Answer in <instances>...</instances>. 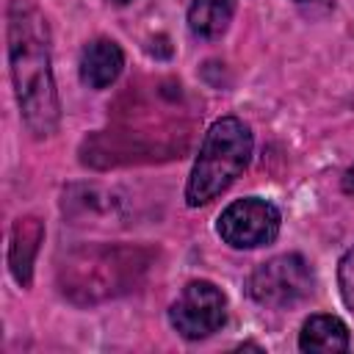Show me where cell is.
<instances>
[{
	"label": "cell",
	"mask_w": 354,
	"mask_h": 354,
	"mask_svg": "<svg viewBox=\"0 0 354 354\" xmlns=\"http://www.w3.org/2000/svg\"><path fill=\"white\" fill-rule=\"evenodd\" d=\"M299 348L315 354H337L348 348V326L337 315H310L299 332Z\"/></svg>",
	"instance_id": "cell-8"
},
{
	"label": "cell",
	"mask_w": 354,
	"mask_h": 354,
	"mask_svg": "<svg viewBox=\"0 0 354 354\" xmlns=\"http://www.w3.org/2000/svg\"><path fill=\"white\" fill-rule=\"evenodd\" d=\"M227 318V299L221 288L207 279H194L169 307V324L185 340H202L221 329Z\"/></svg>",
	"instance_id": "cell-5"
},
{
	"label": "cell",
	"mask_w": 354,
	"mask_h": 354,
	"mask_svg": "<svg viewBox=\"0 0 354 354\" xmlns=\"http://www.w3.org/2000/svg\"><path fill=\"white\" fill-rule=\"evenodd\" d=\"M337 285H340V296H343L346 307L354 310V246L343 254V260L337 266Z\"/></svg>",
	"instance_id": "cell-10"
},
{
	"label": "cell",
	"mask_w": 354,
	"mask_h": 354,
	"mask_svg": "<svg viewBox=\"0 0 354 354\" xmlns=\"http://www.w3.org/2000/svg\"><path fill=\"white\" fill-rule=\"evenodd\" d=\"M8 61L22 119L33 136H50L58 124V97L50 69L47 25L28 0L8 6Z\"/></svg>",
	"instance_id": "cell-1"
},
{
	"label": "cell",
	"mask_w": 354,
	"mask_h": 354,
	"mask_svg": "<svg viewBox=\"0 0 354 354\" xmlns=\"http://www.w3.org/2000/svg\"><path fill=\"white\" fill-rule=\"evenodd\" d=\"M296 3H310V0H296Z\"/></svg>",
	"instance_id": "cell-12"
},
{
	"label": "cell",
	"mask_w": 354,
	"mask_h": 354,
	"mask_svg": "<svg viewBox=\"0 0 354 354\" xmlns=\"http://www.w3.org/2000/svg\"><path fill=\"white\" fill-rule=\"evenodd\" d=\"M343 191H346L348 196H354V166L346 169V174H343Z\"/></svg>",
	"instance_id": "cell-11"
},
{
	"label": "cell",
	"mask_w": 354,
	"mask_h": 354,
	"mask_svg": "<svg viewBox=\"0 0 354 354\" xmlns=\"http://www.w3.org/2000/svg\"><path fill=\"white\" fill-rule=\"evenodd\" d=\"M279 227H282V216L277 205L260 196H243L221 210L216 232L232 249H257L274 243Z\"/></svg>",
	"instance_id": "cell-4"
},
{
	"label": "cell",
	"mask_w": 354,
	"mask_h": 354,
	"mask_svg": "<svg viewBox=\"0 0 354 354\" xmlns=\"http://www.w3.org/2000/svg\"><path fill=\"white\" fill-rule=\"evenodd\" d=\"M124 66V53L111 39H94L80 53V80L88 88H108Z\"/></svg>",
	"instance_id": "cell-6"
},
{
	"label": "cell",
	"mask_w": 354,
	"mask_h": 354,
	"mask_svg": "<svg viewBox=\"0 0 354 354\" xmlns=\"http://www.w3.org/2000/svg\"><path fill=\"white\" fill-rule=\"evenodd\" d=\"M252 130L238 116H221L216 119L199 147V155L194 160V169L185 183V202L188 207L207 205L218 194H224L235 177L249 166L252 158Z\"/></svg>",
	"instance_id": "cell-2"
},
{
	"label": "cell",
	"mask_w": 354,
	"mask_h": 354,
	"mask_svg": "<svg viewBox=\"0 0 354 354\" xmlns=\"http://www.w3.org/2000/svg\"><path fill=\"white\" fill-rule=\"evenodd\" d=\"M44 238L41 221L33 216L17 218L14 232H11V252H8V263H11V274L14 279L28 288L30 285V268H33V257L39 252V243Z\"/></svg>",
	"instance_id": "cell-7"
},
{
	"label": "cell",
	"mask_w": 354,
	"mask_h": 354,
	"mask_svg": "<svg viewBox=\"0 0 354 354\" xmlns=\"http://www.w3.org/2000/svg\"><path fill=\"white\" fill-rule=\"evenodd\" d=\"M238 0H194L188 8V28L202 39H218L235 14Z\"/></svg>",
	"instance_id": "cell-9"
},
{
	"label": "cell",
	"mask_w": 354,
	"mask_h": 354,
	"mask_svg": "<svg viewBox=\"0 0 354 354\" xmlns=\"http://www.w3.org/2000/svg\"><path fill=\"white\" fill-rule=\"evenodd\" d=\"M313 290V268L301 254H277L249 274V296L271 310H285L307 299Z\"/></svg>",
	"instance_id": "cell-3"
}]
</instances>
